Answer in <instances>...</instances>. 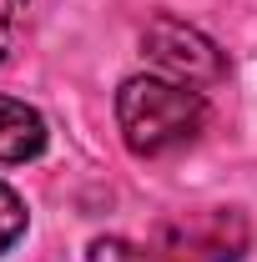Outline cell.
I'll list each match as a JSON object with an SVG mask.
<instances>
[{
    "mask_svg": "<svg viewBox=\"0 0 257 262\" xmlns=\"http://www.w3.org/2000/svg\"><path fill=\"white\" fill-rule=\"evenodd\" d=\"M252 227L237 207H187L136 237H96L86 262H242Z\"/></svg>",
    "mask_w": 257,
    "mask_h": 262,
    "instance_id": "cell-1",
    "label": "cell"
},
{
    "mask_svg": "<svg viewBox=\"0 0 257 262\" xmlns=\"http://www.w3.org/2000/svg\"><path fill=\"white\" fill-rule=\"evenodd\" d=\"M116 126H121V141H126L131 157H141V162L172 157L202 136L207 91L182 86V81L157 76V71L126 76L116 86Z\"/></svg>",
    "mask_w": 257,
    "mask_h": 262,
    "instance_id": "cell-2",
    "label": "cell"
},
{
    "mask_svg": "<svg viewBox=\"0 0 257 262\" xmlns=\"http://www.w3.org/2000/svg\"><path fill=\"white\" fill-rule=\"evenodd\" d=\"M141 56H146V66H152L157 76H172V81L197 86V91L217 86V81L227 76L222 46H217L207 31L177 20V15H157V20H146V31H141Z\"/></svg>",
    "mask_w": 257,
    "mask_h": 262,
    "instance_id": "cell-3",
    "label": "cell"
},
{
    "mask_svg": "<svg viewBox=\"0 0 257 262\" xmlns=\"http://www.w3.org/2000/svg\"><path fill=\"white\" fill-rule=\"evenodd\" d=\"M51 141V126L46 116L35 111L31 101H15V96H0V166H26L46 151Z\"/></svg>",
    "mask_w": 257,
    "mask_h": 262,
    "instance_id": "cell-4",
    "label": "cell"
},
{
    "mask_svg": "<svg viewBox=\"0 0 257 262\" xmlns=\"http://www.w3.org/2000/svg\"><path fill=\"white\" fill-rule=\"evenodd\" d=\"M26 227H31V212H26V196L15 192L10 182H0V257L26 237Z\"/></svg>",
    "mask_w": 257,
    "mask_h": 262,
    "instance_id": "cell-5",
    "label": "cell"
},
{
    "mask_svg": "<svg viewBox=\"0 0 257 262\" xmlns=\"http://www.w3.org/2000/svg\"><path fill=\"white\" fill-rule=\"evenodd\" d=\"M26 5H31V0H0V66H5L15 35H20V26H26Z\"/></svg>",
    "mask_w": 257,
    "mask_h": 262,
    "instance_id": "cell-6",
    "label": "cell"
}]
</instances>
